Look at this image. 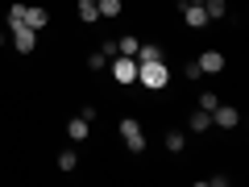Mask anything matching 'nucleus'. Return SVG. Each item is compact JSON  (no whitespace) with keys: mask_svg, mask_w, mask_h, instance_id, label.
I'll list each match as a JSON object with an SVG mask.
<instances>
[{"mask_svg":"<svg viewBox=\"0 0 249 187\" xmlns=\"http://www.w3.org/2000/svg\"><path fill=\"white\" fill-rule=\"evenodd\" d=\"M137 79H142V88H150V92H162L170 83V67L162 58H154V62H137Z\"/></svg>","mask_w":249,"mask_h":187,"instance_id":"f257e3e1","label":"nucleus"},{"mask_svg":"<svg viewBox=\"0 0 249 187\" xmlns=\"http://www.w3.org/2000/svg\"><path fill=\"white\" fill-rule=\"evenodd\" d=\"M121 137H124V146L133 154L145 150V133H142V121H137V116H121Z\"/></svg>","mask_w":249,"mask_h":187,"instance_id":"f03ea898","label":"nucleus"},{"mask_svg":"<svg viewBox=\"0 0 249 187\" xmlns=\"http://www.w3.org/2000/svg\"><path fill=\"white\" fill-rule=\"evenodd\" d=\"M108 62H112V79H116V83H124V88H129V83H137V58L116 54V58H108Z\"/></svg>","mask_w":249,"mask_h":187,"instance_id":"7ed1b4c3","label":"nucleus"},{"mask_svg":"<svg viewBox=\"0 0 249 187\" xmlns=\"http://www.w3.org/2000/svg\"><path fill=\"white\" fill-rule=\"evenodd\" d=\"M9 34H13L17 54H34V46H37V29H29V25H13Z\"/></svg>","mask_w":249,"mask_h":187,"instance_id":"20e7f679","label":"nucleus"},{"mask_svg":"<svg viewBox=\"0 0 249 187\" xmlns=\"http://www.w3.org/2000/svg\"><path fill=\"white\" fill-rule=\"evenodd\" d=\"M212 125H220V129H237V125H241V108L216 104V108H212Z\"/></svg>","mask_w":249,"mask_h":187,"instance_id":"39448f33","label":"nucleus"},{"mask_svg":"<svg viewBox=\"0 0 249 187\" xmlns=\"http://www.w3.org/2000/svg\"><path fill=\"white\" fill-rule=\"evenodd\" d=\"M199 71H204V75H220L224 71V62H229V58H224V54L220 50H204V54H199Z\"/></svg>","mask_w":249,"mask_h":187,"instance_id":"423d86ee","label":"nucleus"},{"mask_svg":"<svg viewBox=\"0 0 249 187\" xmlns=\"http://www.w3.org/2000/svg\"><path fill=\"white\" fill-rule=\"evenodd\" d=\"M183 21H187L191 29H204V25H208V13H204V4H187V0H183Z\"/></svg>","mask_w":249,"mask_h":187,"instance_id":"0eeeda50","label":"nucleus"},{"mask_svg":"<svg viewBox=\"0 0 249 187\" xmlns=\"http://www.w3.org/2000/svg\"><path fill=\"white\" fill-rule=\"evenodd\" d=\"M88 133H91V121H83V116H71V121H67V137H71V142H83Z\"/></svg>","mask_w":249,"mask_h":187,"instance_id":"6e6552de","label":"nucleus"},{"mask_svg":"<svg viewBox=\"0 0 249 187\" xmlns=\"http://www.w3.org/2000/svg\"><path fill=\"white\" fill-rule=\"evenodd\" d=\"M25 25H29V29H37V34H42V29L50 25V13H46V9H29V4H25Z\"/></svg>","mask_w":249,"mask_h":187,"instance_id":"1a4fd4ad","label":"nucleus"},{"mask_svg":"<svg viewBox=\"0 0 249 187\" xmlns=\"http://www.w3.org/2000/svg\"><path fill=\"white\" fill-rule=\"evenodd\" d=\"M208 125H212V112L196 108V112H191V121H187V129H191V133H208Z\"/></svg>","mask_w":249,"mask_h":187,"instance_id":"9d476101","label":"nucleus"},{"mask_svg":"<svg viewBox=\"0 0 249 187\" xmlns=\"http://www.w3.org/2000/svg\"><path fill=\"white\" fill-rule=\"evenodd\" d=\"M75 9H79V21H83V25H96V21H100V9H96V0H79Z\"/></svg>","mask_w":249,"mask_h":187,"instance_id":"9b49d317","label":"nucleus"},{"mask_svg":"<svg viewBox=\"0 0 249 187\" xmlns=\"http://www.w3.org/2000/svg\"><path fill=\"white\" fill-rule=\"evenodd\" d=\"M96 9H100V17L112 21V17H121V13H124V4H121V0H96Z\"/></svg>","mask_w":249,"mask_h":187,"instance_id":"f8f14e48","label":"nucleus"},{"mask_svg":"<svg viewBox=\"0 0 249 187\" xmlns=\"http://www.w3.org/2000/svg\"><path fill=\"white\" fill-rule=\"evenodd\" d=\"M137 50H142V42H137V37H116V54H124V58H137Z\"/></svg>","mask_w":249,"mask_h":187,"instance_id":"ddd939ff","label":"nucleus"},{"mask_svg":"<svg viewBox=\"0 0 249 187\" xmlns=\"http://www.w3.org/2000/svg\"><path fill=\"white\" fill-rule=\"evenodd\" d=\"M204 13H208V21H216V17L229 13V4H224V0H204Z\"/></svg>","mask_w":249,"mask_h":187,"instance_id":"4468645a","label":"nucleus"},{"mask_svg":"<svg viewBox=\"0 0 249 187\" xmlns=\"http://www.w3.org/2000/svg\"><path fill=\"white\" fill-rule=\"evenodd\" d=\"M75 167H79V154H75V150H62L58 154V170H75Z\"/></svg>","mask_w":249,"mask_h":187,"instance_id":"2eb2a0df","label":"nucleus"},{"mask_svg":"<svg viewBox=\"0 0 249 187\" xmlns=\"http://www.w3.org/2000/svg\"><path fill=\"white\" fill-rule=\"evenodd\" d=\"M183 146H187V137L178 133V129H170V133H166V150H170V154H178Z\"/></svg>","mask_w":249,"mask_h":187,"instance_id":"dca6fc26","label":"nucleus"},{"mask_svg":"<svg viewBox=\"0 0 249 187\" xmlns=\"http://www.w3.org/2000/svg\"><path fill=\"white\" fill-rule=\"evenodd\" d=\"M154 58H162V46H142L137 50V62H154Z\"/></svg>","mask_w":249,"mask_h":187,"instance_id":"f3484780","label":"nucleus"},{"mask_svg":"<svg viewBox=\"0 0 249 187\" xmlns=\"http://www.w3.org/2000/svg\"><path fill=\"white\" fill-rule=\"evenodd\" d=\"M13 25H25V4H13L9 9V29Z\"/></svg>","mask_w":249,"mask_h":187,"instance_id":"a211bd4d","label":"nucleus"},{"mask_svg":"<svg viewBox=\"0 0 249 187\" xmlns=\"http://www.w3.org/2000/svg\"><path fill=\"white\" fill-rule=\"evenodd\" d=\"M216 104H220V100H216V92H199V108H204V112H212Z\"/></svg>","mask_w":249,"mask_h":187,"instance_id":"6ab92c4d","label":"nucleus"},{"mask_svg":"<svg viewBox=\"0 0 249 187\" xmlns=\"http://www.w3.org/2000/svg\"><path fill=\"white\" fill-rule=\"evenodd\" d=\"M104 62H108V58H104L100 50H96V54H88V67H91V71H104Z\"/></svg>","mask_w":249,"mask_h":187,"instance_id":"aec40b11","label":"nucleus"},{"mask_svg":"<svg viewBox=\"0 0 249 187\" xmlns=\"http://www.w3.org/2000/svg\"><path fill=\"white\" fill-rule=\"evenodd\" d=\"M79 116H83V121H96V116H100V108H91V104H83V108H79Z\"/></svg>","mask_w":249,"mask_h":187,"instance_id":"412c9836","label":"nucleus"},{"mask_svg":"<svg viewBox=\"0 0 249 187\" xmlns=\"http://www.w3.org/2000/svg\"><path fill=\"white\" fill-rule=\"evenodd\" d=\"M187 4H204V0H187Z\"/></svg>","mask_w":249,"mask_h":187,"instance_id":"4be33fe9","label":"nucleus"},{"mask_svg":"<svg viewBox=\"0 0 249 187\" xmlns=\"http://www.w3.org/2000/svg\"><path fill=\"white\" fill-rule=\"evenodd\" d=\"M0 46H4V29H0Z\"/></svg>","mask_w":249,"mask_h":187,"instance_id":"5701e85b","label":"nucleus"}]
</instances>
